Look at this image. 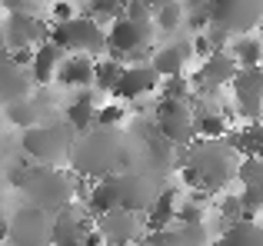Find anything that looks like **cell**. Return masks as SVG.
Returning a JSON list of instances; mask_svg holds the SVG:
<instances>
[{
    "instance_id": "obj_3",
    "label": "cell",
    "mask_w": 263,
    "mask_h": 246,
    "mask_svg": "<svg viewBox=\"0 0 263 246\" xmlns=\"http://www.w3.org/2000/svg\"><path fill=\"white\" fill-rule=\"evenodd\" d=\"M20 193H24V200L30 203V207H40V210H47V213L53 216V213H60V210H67L73 203L77 183H73L70 173H64V170H57V167L30 163Z\"/></svg>"
},
{
    "instance_id": "obj_28",
    "label": "cell",
    "mask_w": 263,
    "mask_h": 246,
    "mask_svg": "<svg viewBox=\"0 0 263 246\" xmlns=\"http://www.w3.org/2000/svg\"><path fill=\"white\" fill-rule=\"evenodd\" d=\"M180 24H183V7H180V0H160V4L154 7V27L157 30L174 33Z\"/></svg>"
},
{
    "instance_id": "obj_34",
    "label": "cell",
    "mask_w": 263,
    "mask_h": 246,
    "mask_svg": "<svg viewBox=\"0 0 263 246\" xmlns=\"http://www.w3.org/2000/svg\"><path fill=\"white\" fill-rule=\"evenodd\" d=\"M50 17H53V24H64V20L77 17V13H73V7L67 0H57V4H50Z\"/></svg>"
},
{
    "instance_id": "obj_38",
    "label": "cell",
    "mask_w": 263,
    "mask_h": 246,
    "mask_svg": "<svg viewBox=\"0 0 263 246\" xmlns=\"http://www.w3.org/2000/svg\"><path fill=\"white\" fill-rule=\"evenodd\" d=\"M150 4H160V0H150Z\"/></svg>"
},
{
    "instance_id": "obj_22",
    "label": "cell",
    "mask_w": 263,
    "mask_h": 246,
    "mask_svg": "<svg viewBox=\"0 0 263 246\" xmlns=\"http://www.w3.org/2000/svg\"><path fill=\"white\" fill-rule=\"evenodd\" d=\"M64 120L77 130V136L87 133V130H93V120H97V100H93V93H90V90H80L77 97L67 104Z\"/></svg>"
},
{
    "instance_id": "obj_24",
    "label": "cell",
    "mask_w": 263,
    "mask_h": 246,
    "mask_svg": "<svg viewBox=\"0 0 263 246\" xmlns=\"http://www.w3.org/2000/svg\"><path fill=\"white\" fill-rule=\"evenodd\" d=\"M217 246H263V227H257L253 220L230 223V230L217 240Z\"/></svg>"
},
{
    "instance_id": "obj_19",
    "label": "cell",
    "mask_w": 263,
    "mask_h": 246,
    "mask_svg": "<svg viewBox=\"0 0 263 246\" xmlns=\"http://www.w3.org/2000/svg\"><path fill=\"white\" fill-rule=\"evenodd\" d=\"M60 60H64V50H60V47H53L50 40H44V44L33 47V60H30L33 87H47V84H53Z\"/></svg>"
},
{
    "instance_id": "obj_12",
    "label": "cell",
    "mask_w": 263,
    "mask_h": 246,
    "mask_svg": "<svg viewBox=\"0 0 263 246\" xmlns=\"http://www.w3.org/2000/svg\"><path fill=\"white\" fill-rule=\"evenodd\" d=\"M233 104L247 120L263 113V67H240L233 77Z\"/></svg>"
},
{
    "instance_id": "obj_1",
    "label": "cell",
    "mask_w": 263,
    "mask_h": 246,
    "mask_svg": "<svg viewBox=\"0 0 263 246\" xmlns=\"http://www.w3.org/2000/svg\"><path fill=\"white\" fill-rule=\"evenodd\" d=\"M127 143L117 130H87V133L77 136L70 150V167L77 170V176H93V180H103V176H117L123 173V163H127Z\"/></svg>"
},
{
    "instance_id": "obj_5",
    "label": "cell",
    "mask_w": 263,
    "mask_h": 246,
    "mask_svg": "<svg viewBox=\"0 0 263 246\" xmlns=\"http://www.w3.org/2000/svg\"><path fill=\"white\" fill-rule=\"evenodd\" d=\"M47 40H50L53 47H60L64 53H87V57H93V53L107 50V33H103V27L97 24L93 17H87V13L70 17V20H64V24H50V37Z\"/></svg>"
},
{
    "instance_id": "obj_11",
    "label": "cell",
    "mask_w": 263,
    "mask_h": 246,
    "mask_svg": "<svg viewBox=\"0 0 263 246\" xmlns=\"http://www.w3.org/2000/svg\"><path fill=\"white\" fill-rule=\"evenodd\" d=\"M4 37H7V50H24V47H37L50 37V24L40 17H30L24 10H10L4 24Z\"/></svg>"
},
{
    "instance_id": "obj_35",
    "label": "cell",
    "mask_w": 263,
    "mask_h": 246,
    "mask_svg": "<svg viewBox=\"0 0 263 246\" xmlns=\"http://www.w3.org/2000/svg\"><path fill=\"white\" fill-rule=\"evenodd\" d=\"M7 240H10V220H7V216L0 213V246H4Z\"/></svg>"
},
{
    "instance_id": "obj_25",
    "label": "cell",
    "mask_w": 263,
    "mask_h": 246,
    "mask_svg": "<svg viewBox=\"0 0 263 246\" xmlns=\"http://www.w3.org/2000/svg\"><path fill=\"white\" fill-rule=\"evenodd\" d=\"M123 70H127V64H120V60L107 57V60H97L93 64V87L100 93H114L117 84H120Z\"/></svg>"
},
{
    "instance_id": "obj_36",
    "label": "cell",
    "mask_w": 263,
    "mask_h": 246,
    "mask_svg": "<svg viewBox=\"0 0 263 246\" xmlns=\"http://www.w3.org/2000/svg\"><path fill=\"white\" fill-rule=\"evenodd\" d=\"M0 4H4V7H7V10H20V7H24V4H27V0H0Z\"/></svg>"
},
{
    "instance_id": "obj_10",
    "label": "cell",
    "mask_w": 263,
    "mask_h": 246,
    "mask_svg": "<svg viewBox=\"0 0 263 246\" xmlns=\"http://www.w3.org/2000/svg\"><path fill=\"white\" fill-rule=\"evenodd\" d=\"M114 180H117V193H120V207L130 210V213L150 210V203L160 196L157 173H150V170H123Z\"/></svg>"
},
{
    "instance_id": "obj_4",
    "label": "cell",
    "mask_w": 263,
    "mask_h": 246,
    "mask_svg": "<svg viewBox=\"0 0 263 246\" xmlns=\"http://www.w3.org/2000/svg\"><path fill=\"white\" fill-rule=\"evenodd\" d=\"M186 156L180 160L183 167V176L190 187L197 190H217L230 180V153H227L223 143L217 140H206V143H197V147H183Z\"/></svg>"
},
{
    "instance_id": "obj_2",
    "label": "cell",
    "mask_w": 263,
    "mask_h": 246,
    "mask_svg": "<svg viewBox=\"0 0 263 246\" xmlns=\"http://www.w3.org/2000/svg\"><path fill=\"white\" fill-rule=\"evenodd\" d=\"M77 143V130L70 123L60 120H44L30 130H20V150L30 163L40 167H57V163L70 160V150Z\"/></svg>"
},
{
    "instance_id": "obj_8",
    "label": "cell",
    "mask_w": 263,
    "mask_h": 246,
    "mask_svg": "<svg viewBox=\"0 0 263 246\" xmlns=\"http://www.w3.org/2000/svg\"><path fill=\"white\" fill-rule=\"evenodd\" d=\"M50 236H53V216L40 207H24L13 210L10 216V246H50Z\"/></svg>"
},
{
    "instance_id": "obj_14",
    "label": "cell",
    "mask_w": 263,
    "mask_h": 246,
    "mask_svg": "<svg viewBox=\"0 0 263 246\" xmlns=\"http://www.w3.org/2000/svg\"><path fill=\"white\" fill-rule=\"evenodd\" d=\"M33 93V77L30 67L17 64L10 50L0 57V104H13V100H27Z\"/></svg>"
},
{
    "instance_id": "obj_6",
    "label": "cell",
    "mask_w": 263,
    "mask_h": 246,
    "mask_svg": "<svg viewBox=\"0 0 263 246\" xmlns=\"http://www.w3.org/2000/svg\"><path fill=\"white\" fill-rule=\"evenodd\" d=\"M150 44H154V24H140V20H130V17H120L110 24L107 30V50L114 60H134L140 64L147 57Z\"/></svg>"
},
{
    "instance_id": "obj_9",
    "label": "cell",
    "mask_w": 263,
    "mask_h": 246,
    "mask_svg": "<svg viewBox=\"0 0 263 246\" xmlns=\"http://www.w3.org/2000/svg\"><path fill=\"white\" fill-rule=\"evenodd\" d=\"M154 123H157V133L170 147H190L193 133H197L193 130V110L186 107V100H157Z\"/></svg>"
},
{
    "instance_id": "obj_17",
    "label": "cell",
    "mask_w": 263,
    "mask_h": 246,
    "mask_svg": "<svg viewBox=\"0 0 263 246\" xmlns=\"http://www.w3.org/2000/svg\"><path fill=\"white\" fill-rule=\"evenodd\" d=\"M97 230H100L103 243H110V246H127L137 236V230H140V220H137V213L117 207V210H110V213H103L100 220H97Z\"/></svg>"
},
{
    "instance_id": "obj_13",
    "label": "cell",
    "mask_w": 263,
    "mask_h": 246,
    "mask_svg": "<svg viewBox=\"0 0 263 246\" xmlns=\"http://www.w3.org/2000/svg\"><path fill=\"white\" fill-rule=\"evenodd\" d=\"M237 60L230 57V50H213L210 57L200 60V70L193 73L190 84L200 87V90H217V87H227L233 84V77H237Z\"/></svg>"
},
{
    "instance_id": "obj_27",
    "label": "cell",
    "mask_w": 263,
    "mask_h": 246,
    "mask_svg": "<svg viewBox=\"0 0 263 246\" xmlns=\"http://www.w3.org/2000/svg\"><path fill=\"white\" fill-rule=\"evenodd\" d=\"M193 130H197L203 140H220V136H227V120L220 117L217 110L200 107V110L193 113Z\"/></svg>"
},
{
    "instance_id": "obj_29",
    "label": "cell",
    "mask_w": 263,
    "mask_h": 246,
    "mask_svg": "<svg viewBox=\"0 0 263 246\" xmlns=\"http://www.w3.org/2000/svg\"><path fill=\"white\" fill-rule=\"evenodd\" d=\"M230 57L237 60V67H263V44L253 37H240L230 47Z\"/></svg>"
},
{
    "instance_id": "obj_7",
    "label": "cell",
    "mask_w": 263,
    "mask_h": 246,
    "mask_svg": "<svg viewBox=\"0 0 263 246\" xmlns=\"http://www.w3.org/2000/svg\"><path fill=\"white\" fill-rule=\"evenodd\" d=\"M206 17H210V30L223 37L247 33L263 20V0H210Z\"/></svg>"
},
{
    "instance_id": "obj_31",
    "label": "cell",
    "mask_w": 263,
    "mask_h": 246,
    "mask_svg": "<svg viewBox=\"0 0 263 246\" xmlns=\"http://www.w3.org/2000/svg\"><path fill=\"white\" fill-rule=\"evenodd\" d=\"M87 17H93L97 24H114L123 17V0H90Z\"/></svg>"
},
{
    "instance_id": "obj_20",
    "label": "cell",
    "mask_w": 263,
    "mask_h": 246,
    "mask_svg": "<svg viewBox=\"0 0 263 246\" xmlns=\"http://www.w3.org/2000/svg\"><path fill=\"white\" fill-rule=\"evenodd\" d=\"M87 203V216H93V220H100L103 213H110V210L120 207V193H117V180L114 176H103V180H93L84 196Z\"/></svg>"
},
{
    "instance_id": "obj_26",
    "label": "cell",
    "mask_w": 263,
    "mask_h": 246,
    "mask_svg": "<svg viewBox=\"0 0 263 246\" xmlns=\"http://www.w3.org/2000/svg\"><path fill=\"white\" fill-rule=\"evenodd\" d=\"M230 147L247 156H263V123H247L240 133H230Z\"/></svg>"
},
{
    "instance_id": "obj_16",
    "label": "cell",
    "mask_w": 263,
    "mask_h": 246,
    "mask_svg": "<svg viewBox=\"0 0 263 246\" xmlns=\"http://www.w3.org/2000/svg\"><path fill=\"white\" fill-rule=\"evenodd\" d=\"M90 216L77 213L73 203L60 213H53V236H50V246H84V236L90 233Z\"/></svg>"
},
{
    "instance_id": "obj_30",
    "label": "cell",
    "mask_w": 263,
    "mask_h": 246,
    "mask_svg": "<svg viewBox=\"0 0 263 246\" xmlns=\"http://www.w3.org/2000/svg\"><path fill=\"white\" fill-rule=\"evenodd\" d=\"M240 180H243L247 193L263 196V156H250V160L240 163Z\"/></svg>"
},
{
    "instance_id": "obj_15",
    "label": "cell",
    "mask_w": 263,
    "mask_h": 246,
    "mask_svg": "<svg viewBox=\"0 0 263 246\" xmlns=\"http://www.w3.org/2000/svg\"><path fill=\"white\" fill-rule=\"evenodd\" d=\"M160 80L163 77L154 70V64H150V60L130 64L127 70H123L120 84H117L114 97H120V100H140V97H147V93H154L157 87H160Z\"/></svg>"
},
{
    "instance_id": "obj_33",
    "label": "cell",
    "mask_w": 263,
    "mask_h": 246,
    "mask_svg": "<svg viewBox=\"0 0 263 246\" xmlns=\"http://www.w3.org/2000/svg\"><path fill=\"white\" fill-rule=\"evenodd\" d=\"M120 123H123V107H120V104L97 107V120H93V127H100V130H117Z\"/></svg>"
},
{
    "instance_id": "obj_23",
    "label": "cell",
    "mask_w": 263,
    "mask_h": 246,
    "mask_svg": "<svg viewBox=\"0 0 263 246\" xmlns=\"http://www.w3.org/2000/svg\"><path fill=\"white\" fill-rule=\"evenodd\" d=\"M177 210H180L177 207V190H160V196H157L147 210V230L150 233L167 230L170 223H177Z\"/></svg>"
},
{
    "instance_id": "obj_18",
    "label": "cell",
    "mask_w": 263,
    "mask_h": 246,
    "mask_svg": "<svg viewBox=\"0 0 263 246\" xmlns=\"http://www.w3.org/2000/svg\"><path fill=\"white\" fill-rule=\"evenodd\" d=\"M57 80L60 87H77V90H87L93 84V60L87 53H67L57 67Z\"/></svg>"
},
{
    "instance_id": "obj_21",
    "label": "cell",
    "mask_w": 263,
    "mask_h": 246,
    "mask_svg": "<svg viewBox=\"0 0 263 246\" xmlns=\"http://www.w3.org/2000/svg\"><path fill=\"white\" fill-rule=\"evenodd\" d=\"M190 57H193L190 44H167L150 57V64H154V70L160 73V77H177V73H183V67H186Z\"/></svg>"
},
{
    "instance_id": "obj_32",
    "label": "cell",
    "mask_w": 263,
    "mask_h": 246,
    "mask_svg": "<svg viewBox=\"0 0 263 246\" xmlns=\"http://www.w3.org/2000/svg\"><path fill=\"white\" fill-rule=\"evenodd\" d=\"M190 80L183 77V73H177V77H163V97L160 100H186L190 97Z\"/></svg>"
},
{
    "instance_id": "obj_37",
    "label": "cell",
    "mask_w": 263,
    "mask_h": 246,
    "mask_svg": "<svg viewBox=\"0 0 263 246\" xmlns=\"http://www.w3.org/2000/svg\"><path fill=\"white\" fill-rule=\"evenodd\" d=\"M7 53V37H4V27H0V57Z\"/></svg>"
},
{
    "instance_id": "obj_39",
    "label": "cell",
    "mask_w": 263,
    "mask_h": 246,
    "mask_svg": "<svg viewBox=\"0 0 263 246\" xmlns=\"http://www.w3.org/2000/svg\"><path fill=\"white\" fill-rule=\"evenodd\" d=\"M0 10H4V4H0Z\"/></svg>"
}]
</instances>
